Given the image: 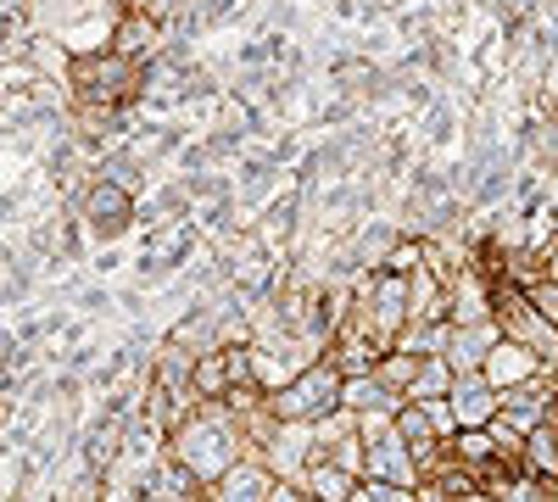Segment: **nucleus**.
<instances>
[{
  "instance_id": "obj_21",
  "label": "nucleus",
  "mask_w": 558,
  "mask_h": 502,
  "mask_svg": "<svg viewBox=\"0 0 558 502\" xmlns=\"http://www.w3.org/2000/svg\"><path fill=\"white\" fill-rule=\"evenodd\" d=\"M352 502H380V497H375V486H368V480H363V486L352 491Z\"/></svg>"
},
{
  "instance_id": "obj_12",
  "label": "nucleus",
  "mask_w": 558,
  "mask_h": 502,
  "mask_svg": "<svg viewBox=\"0 0 558 502\" xmlns=\"http://www.w3.org/2000/svg\"><path fill=\"white\" fill-rule=\"evenodd\" d=\"M363 480L357 475H347L336 458H324V464H313L307 469V480H302V491L313 497V502H352V491H357Z\"/></svg>"
},
{
  "instance_id": "obj_4",
  "label": "nucleus",
  "mask_w": 558,
  "mask_h": 502,
  "mask_svg": "<svg viewBox=\"0 0 558 502\" xmlns=\"http://www.w3.org/2000/svg\"><path fill=\"white\" fill-rule=\"evenodd\" d=\"M497 318V285L475 262H463L452 280H447V325L452 330H470V325H492Z\"/></svg>"
},
{
  "instance_id": "obj_7",
  "label": "nucleus",
  "mask_w": 558,
  "mask_h": 502,
  "mask_svg": "<svg viewBox=\"0 0 558 502\" xmlns=\"http://www.w3.org/2000/svg\"><path fill=\"white\" fill-rule=\"evenodd\" d=\"M78 212H84L89 235H118V230H129V218H134V196H129V185H118V179H96V185L84 191Z\"/></svg>"
},
{
  "instance_id": "obj_2",
  "label": "nucleus",
  "mask_w": 558,
  "mask_h": 502,
  "mask_svg": "<svg viewBox=\"0 0 558 502\" xmlns=\"http://www.w3.org/2000/svg\"><path fill=\"white\" fill-rule=\"evenodd\" d=\"M140 78H146V62L118 57V51L73 57V68H68V84H73V96H78V112H84V118H112L123 101L140 96Z\"/></svg>"
},
{
  "instance_id": "obj_1",
  "label": "nucleus",
  "mask_w": 558,
  "mask_h": 502,
  "mask_svg": "<svg viewBox=\"0 0 558 502\" xmlns=\"http://www.w3.org/2000/svg\"><path fill=\"white\" fill-rule=\"evenodd\" d=\"M241 458H252V441L229 414V402H202V414L168 436V464H179L196 486H218Z\"/></svg>"
},
{
  "instance_id": "obj_10",
  "label": "nucleus",
  "mask_w": 558,
  "mask_h": 502,
  "mask_svg": "<svg viewBox=\"0 0 558 502\" xmlns=\"http://www.w3.org/2000/svg\"><path fill=\"white\" fill-rule=\"evenodd\" d=\"M502 341V325L492 318V325H470V330H447V363H452V375H481L486 369V357L497 352Z\"/></svg>"
},
{
  "instance_id": "obj_20",
  "label": "nucleus",
  "mask_w": 558,
  "mask_h": 502,
  "mask_svg": "<svg viewBox=\"0 0 558 502\" xmlns=\"http://www.w3.org/2000/svg\"><path fill=\"white\" fill-rule=\"evenodd\" d=\"M73 502H101V486H78V491H73Z\"/></svg>"
},
{
  "instance_id": "obj_22",
  "label": "nucleus",
  "mask_w": 558,
  "mask_h": 502,
  "mask_svg": "<svg viewBox=\"0 0 558 502\" xmlns=\"http://www.w3.org/2000/svg\"><path fill=\"white\" fill-rule=\"evenodd\" d=\"M547 280L558 285V246H547Z\"/></svg>"
},
{
  "instance_id": "obj_3",
  "label": "nucleus",
  "mask_w": 558,
  "mask_h": 502,
  "mask_svg": "<svg viewBox=\"0 0 558 502\" xmlns=\"http://www.w3.org/2000/svg\"><path fill=\"white\" fill-rule=\"evenodd\" d=\"M341 391H347V375L336 369L330 357H318L313 369H302L286 391H274L268 407H274L279 425H318V419L341 414Z\"/></svg>"
},
{
  "instance_id": "obj_19",
  "label": "nucleus",
  "mask_w": 558,
  "mask_h": 502,
  "mask_svg": "<svg viewBox=\"0 0 558 502\" xmlns=\"http://www.w3.org/2000/svg\"><path fill=\"white\" fill-rule=\"evenodd\" d=\"M525 296H531V307L547 318V325H558V285H553V280H536Z\"/></svg>"
},
{
  "instance_id": "obj_5",
  "label": "nucleus",
  "mask_w": 558,
  "mask_h": 502,
  "mask_svg": "<svg viewBox=\"0 0 558 502\" xmlns=\"http://www.w3.org/2000/svg\"><path fill=\"white\" fill-rule=\"evenodd\" d=\"M263 458H268V469H274L279 480H286V486H302V480H307V469H313V464H324L330 452L318 446L313 425H279V436L268 441Z\"/></svg>"
},
{
  "instance_id": "obj_17",
  "label": "nucleus",
  "mask_w": 558,
  "mask_h": 502,
  "mask_svg": "<svg viewBox=\"0 0 558 502\" xmlns=\"http://www.w3.org/2000/svg\"><path fill=\"white\" fill-rule=\"evenodd\" d=\"M418 268H425V241H397L380 273H402V280H413Z\"/></svg>"
},
{
  "instance_id": "obj_23",
  "label": "nucleus",
  "mask_w": 558,
  "mask_h": 502,
  "mask_svg": "<svg viewBox=\"0 0 558 502\" xmlns=\"http://www.w3.org/2000/svg\"><path fill=\"white\" fill-rule=\"evenodd\" d=\"M458 502H502L497 491H470V497H458Z\"/></svg>"
},
{
  "instance_id": "obj_11",
  "label": "nucleus",
  "mask_w": 558,
  "mask_h": 502,
  "mask_svg": "<svg viewBox=\"0 0 558 502\" xmlns=\"http://www.w3.org/2000/svg\"><path fill=\"white\" fill-rule=\"evenodd\" d=\"M191 391H196L202 402H223L229 391H235V369H229V346H213V352H202V357H196V380H191Z\"/></svg>"
},
{
  "instance_id": "obj_15",
  "label": "nucleus",
  "mask_w": 558,
  "mask_h": 502,
  "mask_svg": "<svg viewBox=\"0 0 558 502\" xmlns=\"http://www.w3.org/2000/svg\"><path fill=\"white\" fill-rule=\"evenodd\" d=\"M452 385H458L452 363H447V357H425V375L413 380L408 402H447V396H452Z\"/></svg>"
},
{
  "instance_id": "obj_9",
  "label": "nucleus",
  "mask_w": 558,
  "mask_h": 502,
  "mask_svg": "<svg viewBox=\"0 0 558 502\" xmlns=\"http://www.w3.org/2000/svg\"><path fill=\"white\" fill-rule=\"evenodd\" d=\"M452 414H458V430H492V419L502 414V391L486 380V375H458L452 385Z\"/></svg>"
},
{
  "instance_id": "obj_18",
  "label": "nucleus",
  "mask_w": 558,
  "mask_h": 502,
  "mask_svg": "<svg viewBox=\"0 0 558 502\" xmlns=\"http://www.w3.org/2000/svg\"><path fill=\"white\" fill-rule=\"evenodd\" d=\"M502 502H558V497H553V480H536V475H514V486L502 491Z\"/></svg>"
},
{
  "instance_id": "obj_24",
  "label": "nucleus",
  "mask_w": 558,
  "mask_h": 502,
  "mask_svg": "<svg viewBox=\"0 0 558 502\" xmlns=\"http://www.w3.org/2000/svg\"><path fill=\"white\" fill-rule=\"evenodd\" d=\"M553 246H558V235H553Z\"/></svg>"
},
{
  "instance_id": "obj_16",
  "label": "nucleus",
  "mask_w": 558,
  "mask_h": 502,
  "mask_svg": "<svg viewBox=\"0 0 558 502\" xmlns=\"http://www.w3.org/2000/svg\"><path fill=\"white\" fill-rule=\"evenodd\" d=\"M525 475L558 480V430H553V425H542V430L525 441Z\"/></svg>"
},
{
  "instance_id": "obj_6",
  "label": "nucleus",
  "mask_w": 558,
  "mask_h": 502,
  "mask_svg": "<svg viewBox=\"0 0 558 502\" xmlns=\"http://www.w3.org/2000/svg\"><path fill=\"white\" fill-rule=\"evenodd\" d=\"M279 486H286V480L268 469V458H263V452H252V458H241L218 486H207L202 502H274Z\"/></svg>"
},
{
  "instance_id": "obj_13",
  "label": "nucleus",
  "mask_w": 558,
  "mask_h": 502,
  "mask_svg": "<svg viewBox=\"0 0 558 502\" xmlns=\"http://www.w3.org/2000/svg\"><path fill=\"white\" fill-rule=\"evenodd\" d=\"M375 375H380V385H386L397 402H408L413 380L425 375V352H402V346H397V352H386V357H380V369H375Z\"/></svg>"
},
{
  "instance_id": "obj_14",
  "label": "nucleus",
  "mask_w": 558,
  "mask_h": 502,
  "mask_svg": "<svg viewBox=\"0 0 558 502\" xmlns=\"http://www.w3.org/2000/svg\"><path fill=\"white\" fill-rule=\"evenodd\" d=\"M341 407L347 414H380V407H397V396L380 385V375H357V380H347V391H341Z\"/></svg>"
},
{
  "instance_id": "obj_8",
  "label": "nucleus",
  "mask_w": 558,
  "mask_h": 502,
  "mask_svg": "<svg viewBox=\"0 0 558 502\" xmlns=\"http://www.w3.org/2000/svg\"><path fill=\"white\" fill-rule=\"evenodd\" d=\"M547 369H553V363H547L542 352H531V346H520V341H508V335H502L497 352L486 357V369H481V375H486L497 391H520V385L542 380Z\"/></svg>"
}]
</instances>
